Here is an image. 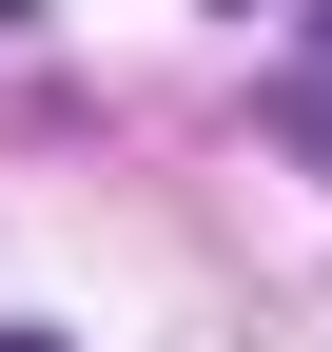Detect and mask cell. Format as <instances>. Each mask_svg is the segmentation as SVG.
Returning <instances> with one entry per match:
<instances>
[{
	"instance_id": "cell-2",
	"label": "cell",
	"mask_w": 332,
	"mask_h": 352,
	"mask_svg": "<svg viewBox=\"0 0 332 352\" xmlns=\"http://www.w3.org/2000/svg\"><path fill=\"white\" fill-rule=\"evenodd\" d=\"M0 352H59V333H0Z\"/></svg>"
},
{
	"instance_id": "cell-1",
	"label": "cell",
	"mask_w": 332,
	"mask_h": 352,
	"mask_svg": "<svg viewBox=\"0 0 332 352\" xmlns=\"http://www.w3.org/2000/svg\"><path fill=\"white\" fill-rule=\"evenodd\" d=\"M274 138H294V157H313V176H332V20H313V39H294V59H274Z\"/></svg>"
}]
</instances>
